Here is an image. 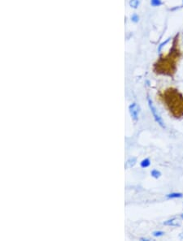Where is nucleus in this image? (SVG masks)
<instances>
[{"label":"nucleus","mask_w":183,"mask_h":241,"mask_svg":"<svg viewBox=\"0 0 183 241\" xmlns=\"http://www.w3.org/2000/svg\"><path fill=\"white\" fill-rule=\"evenodd\" d=\"M181 55L179 44V34L176 35L172 40V45L167 54L159 57V60L154 65L155 72L159 74L172 76L175 73L176 63Z\"/></svg>","instance_id":"obj_1"},{"label":"nucleus","mask_w":183,"mask_h":241,"mask_svg":"<svg viewBox=\"0 0 183 241\" xmlns=\"http://www.w3.org/2000/svg\"><path fill=\"white\" fill-rule=\"evenodd\" d=\"M163 103H165L175 118H181L183 116V95L174 88H168L160 94Z\"/></svg>","instance_id":"obj_2"},{"label":"nucleus","mask_w":183,"mask_h":241,"mask_svg":"<svg viewBox=\"0 0 183 241\" xmlns=\"http://www.w3.org/2000/svg\"><path fill=\"white\" fill-rule=\"evenodd\" d=\"M147 103H148L149 108H150V112L152 114L155 122H156L157 124H159L162 128H165V125H164V122H163V119H162V117L159 114V112H158V111L156 110V108H155V107L154 106L152 101H151V99H150V98H147Z\"/></svg>","instance_id":"obj_3"},{"label":"nucleus","mask_w":183,"mask_h":241,"mask_svg":"<svg viewBox=\"0 0 183 241\" xmlns=\"http://www.w3.org/2000/svg\"><path fill=\"white\" fill-rule=\"evenodd\" d=\"M129 110L132 120L134 122H137L138 120V115H139V107L137 106V103L134 102L129 106Z\"/></svg>","instance_id":"obj_4"},{"label":"nucleus","mask_w":183,"mask_h":241,"mask_svg":"<svg viewBox=\"0 0 183 241\" xmlns=\"http://www.w3.org/2000/svg\"><path fill=\"white\" fill-rule=\"evenodd\" d=\"M166 197L168 198H170V199H172V198H181L183 197V194L180 193V192H172V193L168 194Z\"/></svg>","instance_id":"obj_5"},{"label":"nucleus","mask_w":183,"mask_h":241,"mask_svg":"<svg viewBox=\"0 0 183 241\" xmlns=\"http://www.w3.org/2000/svg\"><path fill=\"white\" fill-rule=\"evenodd\" d=\"M140 165H141V167L142 168H146L148 167L150 165V161L149 159H145L141 162L140 163Z\"/></svg>","instance_id":"obj_6"},{"label":"nucleus","mask_w":183,"mask_h":241,"mask_svg":"<svg viewBox=\"0 0 183 241\" xmlns=\"http://www.w3.org/2000/svg\"><path fill=\"white\" fill-rule=\"evenodd\" d=\"M150 175H151V176L152 177H154V178L155 179H158L160 177V175H161V173H160V171H159L158 170H152L151 171H150Z\"/></svg>","instance_id":"obj_7"},{"label":"nucleus","mask_w":183,"mask_h":241,"mask_svg":"<svg viewBox=\"0 0 183 241\" xmlns=\"http://www.w3.org/2000/svg\"><path fill=\"white\" fill-rule=\"evenodd\" d=\"M162 3V0H150V5L152 7H159Z\"/></svg>","instance_id":"obj_8"},{"label":"nucleus","mask_w":183,"mask_h":241,"mask_svg":"<svg viewBox=\"0 0 183 241\" xmlns=\"http://www.w3.org/2000/svg\"><path fill=\"white\" fill-rule=\"evenodd\" d=\"M139 5V0H130L129 1V6L133 8H137Z\"/></svg>","instance_id":"obj_9"},{"label":"nucleus","mask_w":183,"mask_h":241,"mask_svg":"<svg viewBox=\"0 0 183 241\" xmlns=\"http://www.w3.org/2000/svg\"><path fill=\"white\" fill-rule=\"evenodd\" d=\"M136 163V159L135 158H132V159H129L128 162L126 163V167H133Z\"/></svg>","instance_id":"obj_10"},{"label":"nucleus","mask_w":183,"mask_h":241,"mask_svg":"<svg viewBox=\"0 0 183 241\" xmlns=\"http://www.w3.org/2000/svg\"><path fill=\"white\" fill-rule=\"evenodd\" d=\"M174 222H175V219L173 218V219L168 220V221L164 222V224H165V225H168V226H176V225H177V224H175Z\"/></svg>","instance_id":"obj_11"},{"label":"nucleus","mask_w":183,"mask_h":241,"mask_svg":"<svg viewBox=\"0 0 183 241\" xmlns=\"http://www.w3.org/2000/svg\"><path fill=\"white\" fill-rule=\"evenodd\" d=\"M169 40H170V38H168V39L166 40L165 41H163V43H161V44H160V45H159V48H158V51H159H159H160V50H161V49H162V48H163V46H164V45H166V44L168 43V41H169Z\"/></svg>","instance_id":"obj_12"},{"label":"nucleus","mask_w":183,"mask_h":241,"mask_svg":"<svg viewBox=\"0 0 183 241\" xmlns=\"http://www.w3.org/2000/svg\"><path fill=\"white\" fill-rule=\"evenodd\" d=\"M164 233L163 231H154L153 232V235L155 237H159V236H162Z\"/></svg>","instance_id":"obj_13"},{"label":"nucleus","mask_w":183,"mask_h":241,"mask_svg":"<svg viewBox=\"0 0 183 241\" xmlns=\"http://www.w3.org/2000/svg\"><path fill=\"white\" fill-rule=\"evenodd\" d=\"M131 20H133V22H137L139 20V17H138V15H132V17H131Z\"/></svg>","instance_id":"obj_14"},{"label":"nucleus","mask_w":183,"mask_h":241,"mask_svg":"<svg viewBox=\"0 0 183 241\" xmlns=\"http://www.w3.org/2000/svg\"><path fill=\"white\" fill-rule=\"evenodd\" d=\"M181 218H182V219H183V214H181Z\"/></svg>","instance_id":"obj_15"}]
</instances>
